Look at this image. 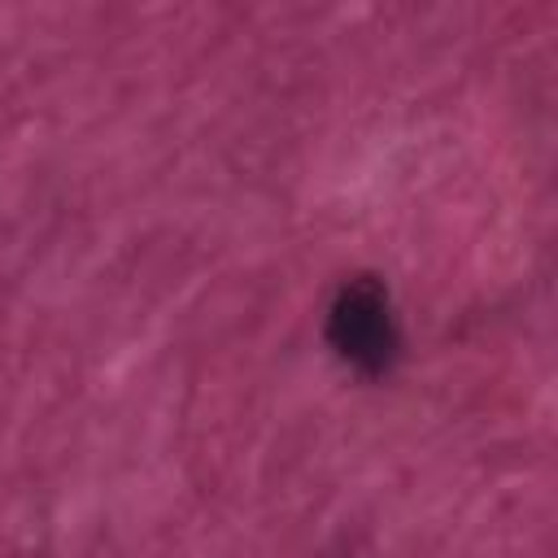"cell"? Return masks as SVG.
Listing matches in <instances>:
<instances>
[{"label": "cell", "mask_w": 558, "mask_h": 558, "mask_svg": "<svg viewBox=\"0 0 558 558\" xmlns=\"http://www.w3.org/2000/svg\"><path fill=\"white\" fill-rule=\"evenodd\" d=\"M327 340L336 344L340 357H349L362 371H384L397 353V327L388 310V292L371 279L349 283L331 314H327Z\"/></svg>", "instance_id": "cell-1"}]
</instances>
